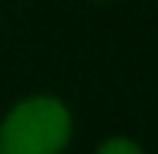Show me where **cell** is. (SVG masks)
<instances>
[{
  "mask_svg": "<svg viewBox=\"0 0 158 154\" xmlns=\"http://www.w3.org/2000/svg\"><path fill=\"white\" fill-rule=\"evenodd\" d=\"M97 3H103V0H97Z\"/></svg>",
  "mask_w": 158,
  "mask_h": 154,
  "instance_id": "3957f363",
  "label": "cell"
},
{
  "mask_svg": "<svg viewBox=\"0 0 158 154\" xmlns=\"http://www.w3.org/2000/svg\"><path fill=\"white\" fill-rule=\"evenodd\" d=\"M94 154H145V151H142V144L132 141V138L113 135V138H106V141H100Z\"/></svg>",
  "mask_w": 158,
  "mask_h": 154,
  "instance_id": "7a4b0ae2",
  "label": "cell"
},
{
  "mask_svg": "<svg viewBox=\"0 0 158 154\" xmlns=\"http://www.w3.org/2000/svg\"><path fill=\"white\" fill-rule=\"evenodd\" d=\"M74 132L71 109L52 93L23 96L0 122V154H64Z\"/></svg>",
  "mask_w": 158,
  "mask_h": 154,
  "instance_id": "6da1fadb",
  "label": "cell"
}]
</instances>
